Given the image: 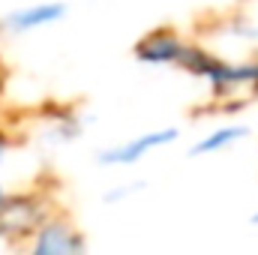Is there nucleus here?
Listing matches in <instances>:
<instances>
[{
  "mask_svg": "<svg viewBox=\"0 0 258 255\" xmlns=\"http://www.w3.org/2000/svg\"><path fill=\"white\" fill-rule=\"evenodd\" d=\"M174 138H177V129L147 132V135H138V138H132L126 144H120V147L105 150V153L99 156V162H105V165H129V162H138L144 153H150V150H156V147H162V144H171Z\"/></svg>",
  "mask_w": 258,
  "mask_h": 255,
  "instance_id": "1",
  "label": "nucleus"
},
{
  "mask_svg": "<svg viewBox=\"0 0 258 255\" xmlns=\"http://www.w3.org/2000/svg\"><path fill=\"white\" fill-rule=\"evenodd\" d=\"M135 54H138L141 63H183L186 45H183L177 36L156 33V36H147V39L138 45Z\"/></svg>",
  "mask_w": 258,
  "mask_h": 255,
  "instance_id": "2",
  "label": "nucleus"
},
{
  "mask_svg": "<svg viewBox=\"0 0 258 255\" xmlns=\"http://www.w3.org/2000/svg\"><path fill=\"white\" fill-rule=\"evenodd\" d=\"M63 12H66L63 3H39V6H30V9L9 12V15L3 18V24L12 27V30H36V27H42V24L57 21Z\"/></svg>",
  "mask_w": 258,
  "mask_h": 255,
  "instance_id": "3",
  "label": "nucleus"
},
{
  "mask_svg": "<svg viewBox=\"0 0 258 255\" xmlns=\"http://www.w3.org/2000/svg\"><path fill=\"white\" fill-rule=\"evenodd\" d=\"M78 246H81V243L72 240L69 231L60 228V225H51V228L39 231V240L33 243L36 252H72V249H78Z\"/></svg>",
  "mask_w": 258,
  "mask_h": 255,
  "instance_id": "4",
  "label": "nucleus"
},
{
  "mask_svg": "<svg viewBox=\"0 0 258 255\" xmlns=\"http://www.w3.org/2000/svg\"><path fill=\"white\" fill-rule=\"evenodd\" d=\"M246 135V126H225V129H216V132H210L204 141H198L192 147V156L198 153H216V150H222V147H228V144H234V141H240Z\"/></svg>",
  "mask_w": 258,
  "mask_h": 255,
  "instance_id": "5",
  "label": "nucleus"
},
{
  "mask_svg": "<svg viewBox=\"0 0 258 255\" xmlns=\"http://www.w3.org/2000/svg\"><path fill=\"white\" fill-rule=\"evenodd\" d=\"M0 207H3V189H0Z\"/></svg>",
  "mask_w": 258,
  "mask_h": 255,
  "instance_id": "6",
  "label": "nucleus"
},
{
  "mask_svg": "<svg viewBox=\"0 0 258 255\" xmlns=\"http://www.w3.org/2000/svg\"><path fill=\"white\" fill-rule=\"evenodd\" d=\"M252 222H258V213H255V216H252Z\"/></svg>",
  "mask_w": 258,
  "mask_h": 255,
  "instance_id": "7",
  "label": "nucleus"
},
{
  "mask_svg": "<svg viewBox=\"0 0 258 255\" xmlns=\"http://www.w3.org/2000/svg\"><path fill=\"white\" fill-rule=\"evenodd\" d=\"M249 33H255V36H258V30H249Z\"/></svg>",
  "mask_w": 258,
  "mask_h": 255,
  "instance_id": "8",
  "label": "nucleus"
}]
</instances>
